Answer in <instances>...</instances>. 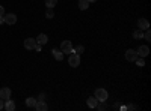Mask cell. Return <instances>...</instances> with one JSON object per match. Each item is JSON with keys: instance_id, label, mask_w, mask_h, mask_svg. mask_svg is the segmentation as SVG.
Returning <instances> with one entry per match:
<instances>
[{"instance_id": "6da1fadb", "label": "cell", "mask_w": 151, "mask_h": 111, "mask_svg": "<svg viewBox=\"0 0 151 111\" xmlns=\"http://www.w3.org/2000/svg\"><path fill=\"white\" fill-rule=\"evenodd\" d=\"M68 65L71 66V68H77L79 65H80V56L79 54H70V57H68Z\"/></svg>"}, {"instance_id": "7a4b0ae2", "label": "cell", "mask_w": 151, "mask_h": 111, "mask_svg": "<svg viewBox=\"0 0 151 111\" xmlns=\"http://www.w3.org/2000/svg\"><path fill=\"white\" fill-rule=\"evenodd\" d=\"M95 98H97V101L100 102V101H107V98H109V93L106 92V89H97L95 90V95H94Z\"/></svg>"}, {"instance_id": "3957f363", "label": "cell", "mask_w": 151, "mask_h": 111, "mask_svg": "<svg viewBox=\"0 0 151 111\" xmlns=\"http://www.w3.org/2000/svg\"><path fill=\"white\" fill-rule=\"evenodd\" d=\"M60 51L64 53V54L73 53V44H71V41H62V44H60Z\"/></svg>"}, {"instance_id": "277c9868", "label": "cell", "mask_w": 151, "mask_h": 111, "mask_svg": "<svg viewBox=\"0 0 151 111\" xmlns=\"http://www.w3.org/2000/svg\"><path fill=\"white\" fill-rule=\"evenodd\" d=\"M136 53H137V56H139V57H147V56L150 54V48H148L147 45H141V47L136 50Z\"/></svg>"}, {"instance_id": "5b68a950", "label": "cell", "mask_w": 151, "mask_h": 111, "mask_svg": "<svg viewBox=\"0 0 151 111\" xmlns=\"http://www.w3.org/2000/svg\"><path fill=\"white\" fill-rule=\"evenodd\" d=\"M137 57H139V56H137L136 50H132V48H130V50H127V51H125V59H127L129 62H134Z\"/></svg>"}, {"instance_id": "8992f818", "label": "cell", "mask_w": 151, "mask_h": 111, "mask_svg": "<svg viewBox=\"0 0 151 111\" xmlns=\"http://www.w3.org/2000/svg\"><path fill=\"white\" fill-rule=\"evenodd\" d=\"M3 20H5L6 24H15L17 23V15L15 14H5Z\"/></svg>"}, {"instance_id": "52a82bcc", "label": "cell", "mask_w": 151, "mask_h": 111, "mask_svg": "<svg viewBox=\"0 0 151 111\" xmlns=\"http://www.w3.org/2000/svg\"><path fill=\"white\" fill-rule=\"evenodd\" d=\"M9 98H11V89H9V87L0 89V99L6 101V99H9Z\"/></svg>"}, {"instance_id": "ba28073f", "label": "cell", "mask_w": 151, "mask_h": 111, "mask_svg": "<svg viewBox=\"0 0 151 111\" xmlns=\"http://www.w3.org/2000/svg\"><path fill=\"white\" fill-rule=\"evenodd\" d=\"M35 45H36V39H33V38H27L24 41V48L26 50H33Z\"/></svg>"}, {"instance_id": "9c48e42d", "label": "cell", "mask_w": 151, "mask_h": 111, "mask_svg": "<svg viewBox=\"0 0 151 111\" xmlns=\"http://www.w3.org/2000/svg\"><path fill=\"white\" fill-rule=\"evenodd\" d=\"M35 110H36V111H47V110H48V105H47L45 101H36Z\"/></svg>"}, {"instance_id": "30bf717a", "label": "cell", "mask_w": 151, "mask_h": 111, "mask_svg": "<svg viewBox=\"0 0 151 111\" xmlns=\"http://www.w3.org/2000/svg\"><path fill=\"white\" fill-rule=\"evenodd\" d=\"M48 42V36L41 33V35H38V38H36V44H40V45H45Z\"/></svg>"}, {"instance_id": "8fae6325", "label": "cell", "mask_w": 151, "mask_h": 111, "mask_svg": "<svg viewBox=\"0 0 151 111\" xmlns=\"http://www.w3.org/2000/svg\"><path fill=\"white\" fill-rule=\"evenodd\" d=\"M6 111H14L15 110V102L14 101H11V98H9V99H6L5 101V107H3Z\"/></svg>"}, {"instance_id": "7c38bea8", "label": "cell", "mask_w": 151, "mask_h": 111, "mask_svg": "<svg viewBox=\"0 0 151 111\" xmlns=\"http://www.w3.org/2000/svg\"><path fill=\"white\" fill-rule=\"evenodd\" d=\"M137 26H139L141 30H147V29H150V23H148V20L141 18L139 21H137Z\"/></svg>"}, {"instance_id": "4fadbf2b", "label": "cell", "mask_w": 151, "mask_h": 111, "mask_svg": "<svg viewBox=\"0 0 151 111\" xmlns=\"http://www.w3.org/2000/svg\"><path fill=\"white\" fill-rule=\"evenodd\" d=\"M52 53H53V57L58 60V62H60V60H64V53H62L60 50H56V48H53V50H52Z\"/></svg>"}, {"instance_id": "5bb4252c", "label": "cell", "mask_w": 151, "mask_h": 111, "mask_svg": "<svg viewBox=\"0 0 151 111\" xmlns=\"http://www.w3.org/2000/svg\"><path fill=\"white\" fill-rule=\"evenodd\" d=\"M86 104H88V107H89V108H95L97 104H98V101H97V98H95V96H91V98H88Z\"/></svg>"}, {"instance_id": "9a60e30c", "label": "cell", "mask_w": 151, "mask_h": 111, "mask_svg": "<svg viewBox=\"0 0 151 111\" xmlns=\"http://www.w3.org/2000/svg\"><path fill=\"white\" fill-rule=\"evenodd\" d=\"M89 2H88V0H79V9L80 11H86L88 8H89Z\"/></svg>"}, {"instance_id": "2e32d148", "label": "cell", "mask_w": 151, "mask_h": 111, "mask_svg": "<svg viewBox=\"0 0 151 111\" xmlns=\"http://www.w3.org/2000/svg\"><path fill=\"white\" fill-rule=\"evenodd\" d=\"M133 38H134V39H142V38H144V30H141V29L134 30V32H133Z\"/></svg>"}, {"instance_id": "e0dca14e", "label": "cell", "mask_w": 151, "mask_h": 111, "mask_svg": "<svg viewBox=\"0 0 151 111\" xmlns=\"http://www.w3.org/2000/svg\"><path fill=\"white\" fill-rule=\"evenodd\" d=\"M26 105H27L29 108H35L36 99H35V98H27V99H26Z\"/></svg>"}, {"instance_id": "ac0fdd59", "label": "cell", "mask_w": 151, "mask_h": 111, "mask_svg": "<svg viewBox=\"0 0 151 111\" xmlns=\"http://www.w3.org/2000/svg\"><path fill=\"white\" fill-rule=\"evenodd\" d=\"M58 5V0H45V6L47 8H55Z\"/></svg>"}, {"instance_id": "d6986e66", "label": "cell", "mask_w": 151, "mask_h": 111, "mask_svg": "<svg viewBox=\"0 0 151 111\" xmlns=\"http://www.w3.org/2000/svg\"><path fill=\"white\" fill-rule=\"evenodd\" d=\"M83 51H85V48H83V45H77V47H76L74 50H73V53H76V54H79V56H80V54H82Z\"/></svg>"}, {"instance_id": "ffe728a7", "label": "cell", "mask_w": 151, "mask_h": 111, "mask_svg": "<svg viewBox=\"0 0 151 111\" xmlns=\"http://www.w3.org/2000/svg\"><path fill=\"white\" fill-rule=\"evenodd\" d=\"M45 17H47L48 20H52V18L55 17V12H53V8H48V9H47V12H45Z\"/></svg>"}, {"instance_id": "44dd1931", "label": "cell", "mask_w": 151, "mask_h": 111, "mask_svg": "<svg viewBox=\"0 0 151 111\" xmlns=\"http://www.w3.org/2000/svg\"><path fill=\"white\" fill-rule=\"evenodd\" d=\"M134 62H136V65H137V66H145V62H144V57H142V59H139V57H137V59H136Z\"/></svg>"}, {"instance_id": "7402d4cb", "label": "cell", "mask_w": 151, "mask_h": 111, "mask_svg": "<svg viewBox=\"0 0 151 111\" xmlns=\"http://www.w3.org/2000/svg\"><path fill=\"white\" fill-rule=\"evenodd\" d=\"M144 38H145L147 41H151V32H150V29H147V32L144 33Z\"/></svg>"}, {"instance_id": "603a6c76", "label": "cell", "mask_w": 151, "mask_h": 111, "mask_svg": "<svg viewBox=\"0 0 151 111\" xmlns=\"http://www.w3.org/2000/svg\"><path fill=\"white\" fill-rule=\"evenodd\" d=\"M33 50H36V51H41V50H42V45H40V44H36V45H35V48H33Z\"/></svg>"}, {"instance_id": "cb8c5ba5", "label": "cell", "mask_w": 151, "mask_h": 111, "mask_svg": "<svg viewBox=\"0 0 151 111\" xmlns=\"http://www.w3.org/2000/svg\"><path fill=\"white\" fill-rule=\"evenodd\" d=\"M3 15H5V8L0 5V17H3Z\"/></svg>"}, {"instance_id": "d4e9b609", "label": "cell", "mask_w": 151, "mask_h": 111, "mask_svg": "<svg viewBox=\"0 0 151 111\" xmlns=\"http://www.w3.org/2000/svg\"><path fill=\"white\" fill-rule=\"evenodd\" d=\"M44 98H45V95H44V93H41V95H40V98H38L36 101H44Z\"/></svg>"}, {"instance_id": "484cf974", "label": "cell", "mask_w": 151, "mask_h": 111, "mask_svg": "<svg viewBox=\"0 0 151 111\" xmlns=\"http://www.w3.org/2000/svg\"><path fill=\"white\" fill-rule=\"evenodd\" d=\"M3 107H5V101L0 99V110H3Z\"/></svg>"}, {"instance_id": "4316f807", "label": "cell", "mask_w": 151, "mask_h": 111, "mask_svg": "<svg viewBox=\"0 0 151 111\" xmlns=\"http://www.w3.org/2000/svg\"><path fill=\"white\" fill-rule=\"evenodd\" d=\"M127 108H129V110H136L137 107H136V105H133V104H130V105H129Z\"/></svg>"}, {"instance_id": "83f0119b", "label": "cell", "mask_w": 151, "mask_h": 111, "mask_svg": "<svg viewBox=\"0 0 151 111\" xmlns=\"http://www.w3.org/2000/svg\"><path fill=\"white\" fill-rule=\"evenodd\" d=\"M5 23V20H3V17H0V24H3Z\"/></svg>"}, {"instance_id": "f1b7e54d", "label": "cell", "mask_w": 151, "mask_h": 111, "mask_svg": "<svg viewBox=\"0 0 151 111\" xmlns=\"http://www.w3.org/2000/svg\"><path fill=\"white\" fill-rule=\"evenodd\" d=\"M88 2H89V3H94V2H97V0H88Z\"/></svg>"}]
</instances>
